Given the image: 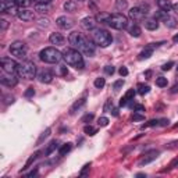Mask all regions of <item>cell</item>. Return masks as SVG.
<instances>
[{
    "label": "cell",
    "instance_id": "cell-1",
    "mask_svg": "<svg viewBox=\"0 0 178 178\" xmlns=\"http://www.w3.org/2000/svg\"><path fill=\"white\" fill-rule=\"evenodd\" d=\"M68 42L70 45H73L74 49L81 51L82 55L89 56V57L95 55V49H96L95 43L88 36L82 35L81 32H71L68 36Z\"/></svg>",
    "mask_w": 178,
    "mask_h": 178
},
{
    "label": "cell",
    "instance_id": "cell-2",
    "mask_svg": "<svg viewBox=\"0 0 178 178\" xmlns=\"http://www.w3.org/2000/svg\"><path fill=\"white\" fill-rule=\"evenodd\" d=\"M63 59L66 60V63L68 66L74 67L75 70H82L85 66L84 63V57H82V53L77 49L68 47L63 51Z\"/></svg>",
    "mask_w": 178,
    "mask_h": 178
},
{
    "label": "cell",
    "instance_id": "cell-3",
    "mask_svg": "<svg viewBox=\"0 0 178 178\" xmlns=\"http://www.w3.org/2000/svg\"><path fill=\"white\" fill-rule=\"evenodd\" d=\"M39 59L43 63L56 64V63H60V61L63 60V53L59 51L56 47H45L40 50Z\"/></svg>",
    "mask_w": 178,
    "mask_h": 178
},
{
    "label": "cell",
    "instance_id": "cell-4",
    "mask_svg": "<svg viewBox=\"0 0 178 178\" xmlns=\"http://www.w3.org/2000/svg\"><path fill=\"white\" fill-rule=\"evenodd\" d=\"M17 75L24 79H33L36 77V66L32 61H22L18 64Z\"/></svg>",
    "mask_w": 178,
    "mask_h": 178
},
{
    "label": "cell",
    "instance_id": "cell-5",
    "mask_svg": "<svg viewBox=\"0 0 178 178\" xmlns=\"http://www.w3.org/2000/svg\"><path fill=\"white\" fill-rule=\"evenodd\" d=\"M128 24H130L128 18L124 14H120V13L112 14L110 15V18H109V21H107V25H109V27H112L113 29H118V31L127 29Z\"/></svg>",
    "mask_w": 178,
    "mask_h": 178
},
{
    "label": "cell",
    "instance_id": "cell-6",
    "mask_svg": "<svg viewBox=\"0 0 178 178\" xmlns=\"http://www.w3.org/2000/svg\"><path fill=\"white\" fill-rule=\"evenodd\" d=\"M93 42L102 47H107L112 45L113 38L106 29H93Z\"/></svg>",
    "mask_w": 178,
    "mask_h": 178
},
{
    "label": "cell",
    "instance_id": "cell-7",
    "mask_svg": "<svg viewBox=\"0 0 178 178\" xmlns=\"http://www.w3.org/2000/svg\"><path fill=\"white\" fill-rule=\"evenodd\" d=\"M10 53L17 59H25L27 57V46L21 40H15L10 45Z\"/></svg>",
    "mask_w": 178,
    "mask_h": 178
},
{
    "label": "cell",
    "instance_id": "cell-8",
    "mask_svg": "<svg viewBox=\"0 0 178 178\" xmlns=\"http://www.w3.org/2000/svg\"><path fill=\"white\" fill-rule=\"evenodd\" d=\"M0 63H2V70H3L4 73L17 74V68H18V63L17 61H14L13 59H9V57H2Z\"/></svg>",
    "mask_w": 178,
    "mask_h": 178
},
{
    "label": "cell",
    "instance_id": "cell-9",
    "mask_svg": "<svg viewBox=\"0 0 178 178\" xmlns=\"http://www.w3.org/2000/svg\"><path fill=\"white\" fill-rule=\"evenodd\" d=\"M18 75H15V74H3V75L0 77V82L3 85H6L7 88H14L15 85L18 84V78H17Z\"/></svg>",
    "mask_w": 178,
    "mask_h": 178
},
{
    "label": "cell",
    "instance_id": "cell-10",
    "mask_svg": "<svg viewBox=\"0 0 178 178\" xmlns=\"http://www.w3.org/2000/svg\"><path fill=\"white\" fill-rule=\"evenodd\" d=\"M160 154V152L159 150H150V152H148L146 154H143V157H142L141 160H139V166H146V164H149V163H152L153 160H156L157 159V156Z\"/></svg>",
    "mask_w": 178,
    "mask_h": 178
},
{
    "label": "cell",
    "instance_id": "cell-11",
    "mask_svg": "<svg viewBox=\"0 0 178 178\" xmlns=\"http://www.w3.org/2000/svg\"><path fill=\"white\" fill-rule=\"evenodd\" d=\"M56 24L61 28V29H71L74 27V21L73 18H68L67 15H61L56 20Z\"/></svg>",
    "mask_w": 178,
    "mask_h": 178
},
{
    "label": "cell",
    "instance_id": "cell-12",
    "mask_svg": "<svg viewBox=\"0 0 178 178\" xmlns=\"http://www.w3.org/2000/svg\"><path fill=\"white\" fill-rule=\"evenodd\" d=\"M36 78L40 84H50L53 81V73H51L50 70H42L36 75Z\"/></svg>",
    "mask_w": 178,
    "mask_h": 178
},
{
    "label": "cell",
    "instance_id": "cell-13",
    "mask_svg": "<svg viewBox=\"0 0 178 178\" xmlns=\"http://www.w3.org/2000/svg\"><path fill=\"white\" fill-rule=\"evenodd\" d=\"M128 15H130V18L134 20V21H143L146 14L142 11L139 7H132V9L130 10V13H128Z\"/></svg>",
    "mask_w": 178,
    "mask_h": 178
},
{
    "label": "cell",
    "instance_id": "cell-14",
    "mask_svg": "<svg viewBox=\"0 0 178 178\" xmlns=\"http://www.w3.org/2000/svg\"><path fill=\"white\" fill-rule=\"evenodd\" d=\"M2 13H9V14H17L18 10H17V4L14 2H2Z\"/></svg>",
    "mask_w": 178,
    "mask_h": 178
},
{
    "label": "cell",
    "instance_id": "cell-15",
    "mask_svg": "<svg viewBox=\"0 0 178 178\" xmlns=\"http://www.w3.org/2000/svg\"><path fill=\"white\" fill-rule=\"evenodd\" d=\"M81 24H82V27L88 31L96 29V24H97L96 17H85V18L81 21Z\"/></svg>",
    "mask_w": 178,
    "mask_h": 178
},
{
    "label": "cell",
    "instance_id": "cell-16",
    "mask_svg": "<svg viewBox=\"0 0 178 178\" xmlns=\"http://www.w3.org/2000/svg\"><path fill=\"white\" fill-rule=\"evenodd\" d=\"M49 42H50L51 45H56V46H63L64 42H66V39H64V36L61 33L53 32V33H50V36H49Z\"/></svg>",
    "mask_w": 178,
    "mask_h": 178
},
{
    "label": "cell",
    "instance_id": "cell-17",
    "mask_svg": "<svg viewBox=\"0 0 178 178\" xmlns=\"http://www.w3.org/2000/svg\"><path fill=\"white\" fill-rule=\"evenodd\" d=\"M33 11L32 10H28V9H20L18 13H17V17H18L20 20H22V21H31V20H33Z\"/></svg>",
    "mask_w": 178,
    "mask_h": 178
},
{
    "label": "cell",
    "instance_id": "cell-18",
    "mask_svg": "<svg viewBox=\"0 0 178 178\" xmlns=\"http://www.w3.org/2000/svg\"><path fill=\"white\" fill-rule=\"evenodd\" d=\"M127 29H128V32H130L131 36H134V38H139V36H141V33H142L139 25L138 24H134V22H130V24H128Z\"/></svg>",
    "mask_w": 178,
    "mask_h": 178
},
{
    "label": "cell",
    "instance_id": "cell-19",
    "mask_svg": "<svg viewBox=\"0 0 178 178\" xmlns=\"http://www.w3.org/2000/svg\"><path fill=\"white\" fill-rule=\"evenodd\" d=\"M143 25H145V28L149 31H156L157 28H159V20H156V18L143 20Z\"/></svg>",
    "mask_w": 178,
    "mask_h": 178
},
{
    "label": "cell",
    "instance_id": "cell-20",
    "mask_svg": "<svg viewBox=\"0 0 178 178\" xmlns=\"http://www.w3.org/2000/svg\"><path fill=\"white\" fill-rule=\"evenodd\" d=\"M153 45H152V43H150V45H148V46H146V47L145 49H143V50H142L141 51V53H139V60H146V59H149V57H150V56L152 55H153Z\"/></svg>",
    "mask_w": 178,
    "mask_h": 178
},
{
    "label": "cell",
    "instance_id": "cell-21",
    "mask_svg": "<svg viewBox=\"0 0 178 178\" xmlns=\"http://www.w3.org/2000/svg\"><path fill=\"white\" fill-rule=\"evenodd\" d=\"M85 103H86V97H81V99H78L73 106H71V109H70V114H75L81 107H84Z\"/></svg>",
    "mask_w": 178,
    "mask_h": 178
},
{
    "label": "cell",
    "instance_id": "cell-22",
    "mask_svg": "<svg viewBox=\"0 0 178 178\" xmlns=\"http://www.w3.org/2000/svg\"><path fill=\"white\" fill-rule=\"evenodd\" d=\"M161 21L164 22V25H166L167 28H175L178 25V22H177V20L174 18V17H171V15H169V14H166L161 18Z\"/></svg>",
    "mask_w": 178,
    "mask_h": 178
},
{
    "label": "cell",
    "instance_id": "cell-23",
    "mask_svg": "<svg viewBox=\"0 0 178 178\" xmlns=\"http://www.w3.org/2000/svg\"><path fill=\"white\" fill-rule=\"evenodd\" d=\"M57 148H59V142L55 139V141H51L50 143L46 146V149H45V152H43V153H45V156H50V154L53 153V152H55Z\"/></svg>",
    "mask_w": 178,
    "mask_h": 178
},
{
    "label": "cell",
    "instance_id": "cell-24",
    "mask_svg": "<svg viewBox=\"0 0 178 178\" xmlns=\"http://www.w3.org/2000/svg\"><path fill=\"white\" fill-rule=\"evenodd\" d=\"M157 6H159L160 10H164L167 13L170 10H172V4L170 3V0H157Z\"/></svg>",
    "mask_w": 178,
    "mask_h": 178
},
{
    "label": "cell",
    "instance_id": "cell-25",
    "mask_svg": "<svg viewBox=\"0 0 178 178\" xmlns=\"http://www.w3.org/2000/svg\"><path fill=\"white\" fill-rule=\"evenodd\" d=\"M35 11H39L42 14L50 11V4L49 3H35Z\"/></svg>",
    "mask_w": 178,
    "mask_h": 178
},
{
    "label": "cell",
    "instance_id": "cell-26",
    "mask_svg": "<svg viewBox=\"0 0 178 178\" xmlns=\"http://www.w3.org/2000/svg\"><path fill=\"white\" fill-rule=\"evenodd\" d=\"M71 149H73V143L67 142V143H64V145L60 148V150H59V154L63 157V156H66L67 153H70V152H71Z\"/></svg>",
    "mask_w": 178,
    "mask_h": 178
},
{
    "label": "cell",
    "instance_id": "cell-27",
    "mask_svg": "<svg viewBox=\"0 0 178 178\" xmlns=\"http://www.w3.org/2000/svg\"><path fill=\"white\" fill-rule=\"evenodd\" d=\"M39 154H40V152H35V153H33V154H31V157L27 160V163H25V166L22 167V170L29 169V167L32 166V163H33V161H35V160H36L38 157H39Z\"/></svg>",
    "mask_w": 178,
    "mask_h": 178
},
{
    "label": "cell",
    "instance_id": "cell-28",
    "mask_svg": "<svg viewBox=\"0 0 178 178\" xmlns=\"http://www.w3.org/2000/svg\"><path fill=\"white\" fill-rule=\"evenodd\" d=\"M64 10L68 13H74L77 10V3L73 2V0H67L66 3H64Z\"/></svg>",
    "mask_w": 178,
    "mask_h": 178
},
{
    "label": "cell",
    "instance_id": "cell-29",
    "mask_svg": "<svg viewBox=\"0 0 178 178\" xmlns=\"http://www.w3.org/2000/svg\"><path fill=\"white\" fill-rule=\"evenodd\" d=\"M127 7H128L127 0H116V9H117L118 11H124Z\"/></svg>",
    "mask_w": 178,
    "mask_h": 178
},
{
    "label": "cell",
    "instance_id": "cell-30",
    "mask_svg": "<svg viewBox=\"0 0 178 178\" xmlns=\"http://www.w3.org/2000/svg\"><path fill=\"white\" fill-rule=\"evenodd\" d=\"M50 132H51V130H50V128H46V130L43 131L42 134H40L39 139H38V142H36V145H42V143H43V141H45V139L47 138L49 135H50Z\"/></svg>",
    "mask_w": 178,
    "mask_h": 178
},
{
    "label": "cell",
    "instance_id": "cell-31",
    "mask_svg": "<svg viewBox=\"0 0 178 178\" xmlns=\"http://www.w3.org/2000/svg\"><path fill=\"white\" fill-rule=\"evenodd\" d=\"M110 15H112V14H107V13H99V14L96 15V21L106 22V24H107V21H109V18H110Z\"/></svg>",
    "mask_w": 178,
    "mask_h": 178
},
{
    "label": "cell",
    "instance_id": "cell-32",
    "mask_svg": "<svg viewBox=\"0 0 178 178\" xmlns=\"http://www.w3.org/2000/svg\"><path fill=\"white\" fill-rule=\"evenodd\" d=\"M149 91H150V88H149V85H145V84H139L138 85V93L139 95H146L149 93Z\"/></svg>",
    "mask_w": 178,
    "mask_h": 178
},
{
    "label": "cell",
    "instance_id": "cell-33",
    "mask_svg": "<svg viewBox=\"0 0 178 178\" xmlns=\"http://www.w3.org/2000/svg\"><path fill=\"white\" fill-rule=\"evenodd\" d=\"M14 3L20 7V9H27L31 4V0H14Z\"/></svg>",
    "mask_w": 178,
    "mask_h": 178
},
{
    "label": "cell",
    "instance_id": "cell-34",
    "mask_svg": "<svg viewBox=\"0 0 178 178\" xmlns=\"http://www.w3.org/2000/svg\"><path fill=\"white\" fill-rule=\"evenodd\" d=\"M84 132L86 134V135H95V134L97 132V130L95 127H92V125H85L84 127Z\"/></svg>",
    "mask_w": 178,
    "mask_h": 178
},
{
    "label": "cell",
    "instance_id": "cell-35",
    "mask_svg": "<svg viewBox=\"0 0 178 178\" xmlns=\"http://www.w3.org/2000/svg\"><path fill=\"white\" fill-rule=\"evenodd\" d=\"M167 84H169V81H167V78H164V77H159V78H156V85L159 88L167 86Z\"/></svg>",
    "mask_w": 178,
    "mask_h": 178
},
{
    "label": "cell",
    "instance_id": "cell-36",
    "mask_svg": "<svg viewBox=\"0 0 178 178\" xmlns=\"http://www.w3.org/2000/svg\"><path fill=\"white\" fill-rule=\"evenodd\" d=\"M93 85H95V88H97V89H102L103 86L106 85V81H104V78H102V77H99V78H96L95 79V82H93Z\"/></svg>",
    "mask_w": 178,
    "mask_h": 178
},
{
    "label": "cell",
    "instance_id": "cell-37",
    "mask_svg": "<svg viewBox=\"0 0 178 178\" xmlns=\"http://www.w3.org/2000/svg\"><path fill=\"white\" fill-rule=\"evenodd\" d=\"M156 125H159V120H150L149 123H146V124H143V125H142V130L149 128V127H156Z\"/></svg>",
    "mask_w": 178,
    "mask_h": 178
},
{
    "label": "cell",
    "instance_id": "cell-38",
    "mask_svg": "<svg viewBox=\"0 0 178 178\" xmlns=\"http://www.w3.org/2000/svg\"><path fill=\"white\" fill-rule=\"evenodd\" d=\"M123 85H124V79H118V81H116L113 84V89L114 91H120L121 88H123Z\"/></svg>",
    "mask_w": 178,
    "mask_h": 178
},
{
    "label": "cell",
    "instance_id": "cell-39",
    "mask_svg": "<svg viewBox=\"0 0 178 178\" xmlns=\"http://www.w3.org/2000/svg\"><path fill=\"white\" fill-rule=\"evenodd\" d=\"M93 117H95V116L92 114V113H91V114L88 113V114H85L84 117H82V120H81V121H82V123H85V124H89L92 120H93Z\"/></svg>",
    "mask_w": 178,
    "mask_h": 178
},
{
    "label": "cell",
    "instance_id": "cell-40",
    "mask_svg": "<svg viewBox=\"0 0 178 178\" xmlns=\"http://www.w3.org/2000/svg\"><path fill=\"white\" fill-rule=\"evenodd\" d=\"M134 96H135V89H130L124 97L127 99V102H130V100H134Z\"/></svg>",
    "mask_w": 178,
    "mask_h": 178
},
{
    "label": "cell",
    "instance_id": "cell-41",
    "mask_svg": "<svg viewBox=\"0 0 178 178\" xmlns=\"http://www.w3.org/2000/svg\"><path fill=\"white\" fill-rule=\"evenodd\" d=\"M97 124H99V127H106V125L109 124V118H107V117H100L99 121H97Z\"/></svg>",
    "mask_w": 178,
    "mask_h": 178
},
{
    "label": "cell",
    "instance_id": "cell-42",
    "mask_svg": "<svg viewBox=\"0 0 178 178\" xmlns=\"http://www.w3.org/2000/svg\"><path fill=\"white\" fill-rule=\"evenodd\" d=\"M114 71H116V70H114V67H113V66H106L104 67V73L107 74V75H113Z\"/></svg>",
    "mask_w": 178,
    "mask_h": 178
},
{
    "label": "cell",
    "instance_id": "cell-43",
    "mask_svg": "<svg viewBox=\"0 0 178 178\" xmlns=\"http://www.w3.org/2000/svg\"><path fill=\"white\" fill-rule=\"evenodd\" d=\"M24 95H25V97H32L33 95H35V89H33V88H28Z\"/></svg>",
    "mask_w": 178,
    "mask_h": 178
},
{
    "label": "cell",
    "instance_id": "cell-44",
    "mask_svg": "<svg viewBox=\"0 0 178 178\" xmlns=\"http://www.w3.org/2000/svg\"><path fill=\"white\" fill-rule=\"evenodd\" d=\"M89 167H91V163H86V164H85L84 169H82L81 172H79V175H81V177H85V175H86V171L89 170Z\"/></svg>",
    "mask_w": 178,
    "mask_h": 178
},
{
    "label": "cell",
    "instance_id": "cell-45",
    "mask_svg": "<svg viewBox=\"0 0 178 178\" xmlns=\"http://www.w3.org/2000/svg\"><path fill=\"white\" fill-rule=\"evenodd\" d=\"M138 7H139V9H141L143 13H145V14H149V11H150V10H149V4H143V3H142V4H139Z\"/></svg>",
    "mask_w": 178,
    "mask_h": 178
},
{
    "label": "cell",
    "instance_id": "cell-46",
    "mask_svg": "<svg viewBox=\"0 0 178 178\" xmlns=\"http://www.w3.org/2000/svg\"><path fill=\"white\" fill-rule=\"evenodd\" d=\"M172 66H174V63H172V61H169V63L163 64L161 70H163V71H169V70H171V67H172Z\"/></svg>",
    "mask_w": 178,
    "mask_h": 178
},
{
    "label": "cell",
    "instance_id": "cell-47",
    "mask_svg": "<svg viewBox=\"0 0 178 178\" xmlns=\"http://www.w3.org/2000/svg\"><path fill=\"white\" fill-rule=\"evenodd\" d=\"M7 27H9V22H7L6 20H4V18L0 20V28H2V31H6Z\"/></svg>",
    "mask_w": 178,
    "mask_h": 178
},
{
    "label": "cell",
    "instance_id": "cell-48",
    "mask_svg": "<svg viewBox=\"0 0 178 178\" xmlns=\"http://www.w3.org/2000/svg\"><path fill=\"white\" fill-rule=\"evenodd\" d=\"M113 107H114V106H113L112 100H107V103H106V106H104V112H112Z\"/></svg>",
    "mask_w": 178,
    "mask_h": 178
},
{
    "label": "cell",
    "instance_id": "cell-49",
    "mask_svg": "<svg viewBox=\"0 0 178 178\" xmlns=\"http://www.w3.org/2000/svg\"><path fill=\"white\" fill-rule=\"evenodd\" d=\"M67 74H68V68H67V66H60V75L66 77Z\"/></svg>",
    "mask_w": 178,
    "mask_h": 178
},
{
    "label": "cell",
    "instance_id": "cell-50",
    "mask_svg": "<svg viewBox=\"0 0 178 178\" xmlns=\"http://www.w3.org/2000/svg\"><path fill=\"white\" fill-rule=\"evenodd\" d=\"M118 73H120V75H121V77H127V75H128V70H127V67H121Z\"/></svg>",
    "mask_w": 178,
    "mask_h": 178
},
{
    "label": "cell",
    "instance_id": "cell-51",
    "mask_svg": "<svg viewBox=\"0 0 178 178\" xmlns=\"http://www.w3.org/2000/svg\"><path fill=\"white\" fill-rule=\"evenodd\" d=\"M132 120L134 121H143V120H145V117H143L142 114H134L132 116Z\"/></svg>",
    "mask_w": 178,
    "mask_h": 178
},
{
    "label": "cell",
    "instance_id": "cell-52",
    "mask_svg": "<svg viewBox=\"0 0 178 178\" xmlns=\"http://www.w3.org/2000/svg\"><path fill=\"white\" fill-rule=\"evenodd\" d=\"M170 121L167 120V118H163V120H159V125H161V127H166V125H169Z\"/></svg>",
    "mask_w": 178,
    "mask_h": 178
},
{
    "label": "cell",
    "instance_id": "cell-53",
    "mask_svg": "<svg viewBox=\"0 0 178 178\" xmlns=\"http://www.w3.org/2000/svg\"><path fill=\"white\" fill-rule=\"evenodd\" d=\"M135 112H138V113H143L145 112V107L142 104H135Z\"/></svg>",
    "mask_w": 178,
    "mask_h": 178
},
{
    "label": "cell",
    "instance_id": "cell-54",
    "mask_svg": "<svg viewBox=\"0 0 178 178\" xmlns=\"http://www.w3.org/2000/svg\"><path fill=\"white\" fill-rule=\"evenodd\" d=\"M170 167H171V169H174V167H178V157H177V159L172 160L171 164H170Z\"/></svg>",
    "mask_w": 178,
    "mask_h": 178
},
{
    "label": "cell",
    "instance_id": "cell-55",
    "mask_svg": "<svg viewBox=\"0 0 178 178\" xmlns=\"http://www.w3.org/2000/svg\"><path fill=\"white\" fill-rule=\"evenodd\" d=\"M110 113H112V114L114 116V117H118V109H117V107H113Z\"/></svg>",
    "mask_w": 178,
    "mask_h": 178
},
{
    "label": "cell",
    "instance_id": "cell-56",
    "mask_svg": "<svg viewBox=\"0 0 178 178\" xmlns=\"http://www.w3.org/2000/svg\"><path fill=\"white\" fill-rule=\"evenodd\" d=\"M38 174V169H35L33 171H31V172H28L27 174V177H35V175Z\"/></svg>",
    "mask_w": 178,
    "mask_h": 178
},
{
    "label": "cell",
    "instance_id": "cell-57",
    "mask_svg": "<svg viewBox=\"0 0 178 178\" xmlns=\"http://www.w3.org/2000/svg\"><path fill=\"white\" fill-rule=\"evenodd\" d=\"M32 2H35V3H50L53 0H32Z\"/></svg>",
    "mask_w": 178,
    "mask_h": 178
},
{
    "label": "cell",
    "instance_id": "cell-58",
    "mask_svg": "<svg viewBox=\"0 0 178 178\" xmlns=\"http://www.w3.org/2000/svg\"><path fill=\"white\" fill-rule=\"evenodd\" d=\"M177 92H178V84H175L174 86L171 88V93H177Z\"/></svg>",
    "mask_w": 178,
    "mask_h": 178
},
{
    "label": "cell",
    "instance_id": "cell-59",
    "mask_svg": "<svg viewBox=\"0 0 178 178\" xmlns=\"http://www.w3.org/2000/svg\"><path fill=\"white\" fill-rule=\"evenodd\" d=\"M172 10H174V11H175V13H178V3L172 4Z\"/></svg>",
    "mask_w": 178,
    "mask_h": 178
},
{
    "label": "cell",
    "instance_id": "cell-60",
    "mask_svg": "<svg viewBox=\"0 0 178 178\" xmlns=\"http://www.w3.org/2000/svg\"><path fill=\"white\" fill-rule=\"evenodd\" d=\"M172 42H174V43H178V33L175 35L174 38H172Z\"/></svg>",
    "mask_w": 178,
    "mask_h": 178
},
{
    "label": "cell",
    "instance_id": "cell-61",
    "mask_svg": "<svg viewBox=\"0 0 178 178\" xmlns=\"http://www.w3.org/2000/svg\"><path fill=\"white\" fill-rule=\"evenodd\" d=\"M177 73H178V66H177Z\"/></svg>",
    "mask_w": 178,
    "mask_h": 178
},
{
    "label": "cell",
    "instance_id": "cell-62",
    "mask_svg": "<svg viewBox=\"0 0 178 178\" xmlns=\"http://www.w3.org/2000/svg\"><path fill=\"white\" fill-rule=\"evenodd\" d=\"M78 2H84V0H78Z\"/></svg>",
    "mask_w": 178,
    "mask_h": 178
}]
</instances>
